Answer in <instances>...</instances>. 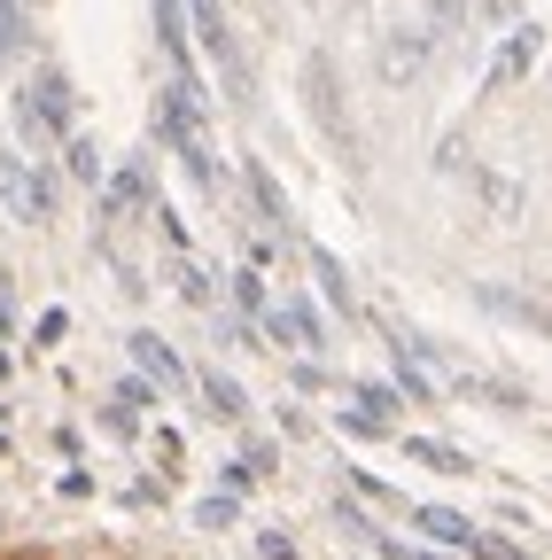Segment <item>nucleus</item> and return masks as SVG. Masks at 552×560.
<instances>
[{
	"label": "nucleus",
	"instance_id": "1",
	"mask_svg": "<svg viewBox=\"0 0 552 560\" xmlns=\"http://www.w3.org/2000/svg\"><path fill=\"white\" fill-rule=\"evenodd\" d=\"M187 24H195V47L219 62L226 94L249 102V62H242V39H234V9H226V0H187Z\"/></svg>",
	"mask_w": 552,
	"mask_h": 560
},
{
	"label": "nucleus",
	"instance_id": "2",
	"mask_svg": "<svg viewBox=\"0 0 552 560\" xmlns=\"http://www.w3.org/2000/svg\"><path fill=\"white\" fill-rule=\"evenodd\" d=\"M436 32L428 24H389L381 39H374V79L389 86V94H404V86H421L428 79V62H436Z\"/></svg>",
	"mask_w": 552,
	"mask_h": 560
},
{
	"label": "nucleus",
	"instance_id": "3",
	"mask_svg": "<svg viewBox=\"0 0 552 560\" xmlns=\"http://www.w3.org/2000/svg\"><path fill=\"white\" fill-rule=\"evenodd\" d=\"M55 172L47 164H32V156H16V149H0V202H9V219H24V226H47L55 219Z\"/></svg>",
	"mask_w": 552,
	"mask_h": 560
},
{
	"label": "nucleus",
	"instance_id": "4",
	"mask_svg": "<svg viewBox=\"0 0 552 560\" xmlns=\"http://www.w3.org/2000/svg\"><path fill=\"white\" fill-rule=\"evenodd\" d=\"M544 62V24H514V32H498V55H491V70H482V94H514L529 70Z\"/></svg>",
	"mask_w": 552,
	"mask_h": 560
},
{
	"label": "nucleus",
	"instance_id": "5",
	"mask_svg": "<svg viewBox=\"0 0 552 560\" xmlns=\"http://www.w3.org/2000/svg\"><path fill=\"white\" fill-rule=\"evenodd\" d=\"M304 109H312V125L334 140V149H351V140H359L351 117H342V86H334V62H327V55L304 62Z\"/></svg>",
	"mask_w": 552,
	"mask_h": 560
},
{
	"label": "nucleus",
	"instance_id": "6",
	"mask_svg": "<svg viewBox=\"0 0 552 560\" xmlns=\"http://www.w3.org/2000/svg\"><path fill=\"white\" fill-rule=\"evenodd\" d=\"M156 210V172H149V156H132V164H117L109 179H102V219L117 226V219H149Z\"/></svg>",
	"mask_w": 552,
	"mask_h": 560
},
{
	"label": "nucleus",
	"instance_id": "7",
	"mask_svg": "<svg viewBox=\"0 0 552 560\" xmlns=\"http://www.w3.org/2000/svg\"><path fill=\"white\" fill-rule=\"evenodd\" d=\"M125 350H132V366H141V374H149L156 389H172V397H179V389H195L187 359H179V350H172V342H164L156 327H132V335H125Z\"/></svg>",
	"mask_w": 552,
	"mask_h": 560
},
{
	"label": "nucleus",
	"instance_id": "8",
	"mask_svg": "<svg viewBox=\"0 0 552 560\" xmlns=\"http://www.w3.org/2000/svg\"><path fill=\"white\" fill-rule=\"evenodd\" d=\"M156 47L172 55V79H195V24H187V0H156Z\"/></svg>",
	"mask_w": 552,
	"mask_h": 560
},
{
	"label": "nucleus",
	"instance_id": "9",
	"mask_svg": "<svg viewBox=\"0 0 552 560\" xmlns=\"http://www.w3.org/2000/svg\"><path fill=\"white\" fill-rule=\"evenodd\" d=\"M242 187H249V202H257V219L272 226V234H296V210H289V195H281V179H272L257 156L242 164Z\"/></svg>",
	"mask_w": 552,
	"mask_h": 560
},
{
	"label": "nucleus",
	"instance_id": "10",
	"mask_svg": "<svg viewBox=\"0 0 552 560\" xmlns=\"http://www.w3.org/2000/svg\"><path fill=\"white\" fill-rule=\"evenodd\" d=\"M195 397H202V412H211V420H249V389H242L234 374H219V366L195 374Z\"/></svg>",
	"mask_w": 552,
	"mask_h": 560
},
{
	"label": "nucleus",
	"instance_id": "11",
	"mask_svg": "<svg viewBox=\"0 0 552 560\" xmlns=\"http://www.w3.org/2000/svg\"><path fill=\"white\" fill-rule=\"evenodd\" d=\"M412 529H421L428 545H444V552H467L474 545V522L451 514V506H412Z\"/></svg>",
	"mask_w": 552,
	"mask_h": 560
},
{
	"label": "nucleus",
	"instance_id": "12",
	"mask_svg": "<svg viewBox=\"0 0 552 560\" xmlns=\"http://www.w3.org/2000/svg\"><path fill=\"white\" fill-rule=\"evenodd\" d=\"M467 187H474V202L491 210V219H521V179H506V172H482V164H467Z\"/></svg>",
	"mask_w": 552,
	"mask_h": 560
},
{
	"label": "nucleus",
	"instance_id": "13",
	"mask_svg": "<svg viewBox=\"0 0 552 560\" xmlns=\"http://www.w3.org/2000/svg\"><path fill=\"white\" fill-rule=\"evenodd\" d=\"M404 459H412V467H428V475H451V482H459V475H482L459 444H436V436H404Z\"/></svg>",
	"mask_w": 552,
	"mask_h": 560
},
{
	"label": "nucleus",
	"instance_id": "14",
	"mask_svg": "<svg viewBox=\"0 0 552 560\" xmlns=\"http://www.w3.org/2000/svg\"><path fill=\"white\" fill-rule=\"evenodd\" d=\"M312 272H319V296H327L342 319H359V289H351V272H342L327 249H312Z\"/></svg>",
	"mask_w": 552,
	"mask_h": 560
},
{
	"label": "nucleus",
	"instance_id": "15",
	"mask_svg": "<svg viewBox=\"0 0 552 560\" xmlns=\"http://www.w3.org/2000/svg\"><path fill=\"white\" fill-rule=\"evenodd\" d=\"M62 172H71L79 187H94V195H102V179H109V172H102V149H94L86 132H71V140H62Z\"/></svg>",
	"mask_w": 552,
	"mask_h": 560
},
{
	"label": "nucleus",
	"instance_id": "16",
	"mask_svg": "<svg viewBox=\"0 0 552 560\" xmlns=\"http://www.w3.org/2000/svg\"><path fill=\"white\" fill-rule=\"evenodd\" d=\"M334 429H342V436H359V444H381V436H397V420H381V412H366V405L351 397V405L334 412Z\"/></svg>",
	"mask_w": 552,
	"mask_h": 560
},
{
	"label": "nucleus",
	"instance_id": "17",
	"mask_svg": "<svg viewBox=\"0 0 552 560\" xmlns=\"http://www.w3.org/2000/svg\"><path fill=\"white\" fill-rule=\"evenodd\" d=\"M242 522V499L234 490H211V499H195V529H234Z\"/></svg>",
	"mask_w": 552,
	"mask_h": 560
},
{
	"label": "nucleus",
	"instance_id": "18",
	"mask_svg": "<svg viewBox=\"0 0 552 560\" xmlns=\"http://www.w3.org/2000/svg\"><path fill=\"white\" fill-rule=\"evenodd\" d=\"M234 304H242V319H265V312H272L265 272H257V265H242V272H234Z\"/></svg>",
	"mask_w": 552,
	"mask_h": 560
},
{
	"label": "nucleus",
	"instance_id": "19",
	"mask_svg": "<svg viewBox=\"0 0 552 560\" xmlns=\"http://www.w3.org/2000/svg\"><path fill=\"white\" fill-rule=\"evenodd\" d=\"M351 397H359L366 412H381V420H397V405H404V389H397V382H351Z\"/></svg>",
	"mask_w": 552,
	"mask_h": 560
},
{
	"label": "nucleus",
	"instance_id": "20",
	"mask_svg": "<svg viewBox=\"0 0 552 560\" xmlns=\"http://www.w3.org/2000/svg\"><path fill=\"white\" fill-rule=\"evenodd\" d=\"M0 39H9L16 55L32 47V9H24V0H0Z\"/></svg>",
	"mask_w": 552,
	"mask_h": 560
},
{
	"label": "nucleus",
	"instance_id": "21",
	"mask_svg": "<svg viewBox=\"0 0 552 560\" xmlns=\"http://www.w3.org/2000/svg\"><path fill=\"white\" fill-rule=\"evenodd\" d=\"M62 335H71V312H62V304H47V312L32 319V350H55Z\"/></svg>",
	"mask_w": 552,
	"mask_h": 560
},
{
	"label": "nucleus",
	"instance_id": "22",
	"mask_svg": "<svg viewBox=\"0 0 552 560\" xmlns=\"http://www.w3.org/2000/svg\"><path fill=\"white\" fill-rule=\"evenodd\" d=\"M374 552H381V560H444V545H404V537H389V529H374Z\"/></svg>",
	"mask_w": 552,
	"mask_h": 560
},
{
	"label": "nucleus",
	"instance_id": "23",
	"mask_svg": "<svg viewBox=\"0 0 552 560\" xmlns=\"http://www.w3.org/2000/svg\"><path fill=\"white\" fill-rule=\"evenodd\" d=\"M102 429H109V436H141V405L109 397V405H102Z\"/></svg>",
	"mask_w": 552,
	"mask_h": 560
},
{
	"label": "nucleus",
	"instance_id": "24",
	"mask_svg": "<svg viewBox=\"0 0 552 560\" xmlns=\"http://www.w3.org/2000/svg\"><path fill=\"white\" fill-rule=\"evenodd\" d=\"M179 296H187V304H211V296H219V289H211V272H202L195 257H179Z\"/></svg>",
	"mask_w": 552,
	"mask_h": 560
},
{
	"label": "nucleus",
	"instance_id": "25",
	"mask_svg": "<svg viewBox=\"0 0 552 560\" xmlns=\"http://www.w3.org/2000/svg\"><path fill=\"white\" fill-rule=\"evenodd\" d=\"M467 560H529V552H521V545H506V537H482V529H474Z\"/></svg>",
	"mask_w": 552,
	"mask_h": 560
},
{
	"label": "nucleus",
	"instance_id": "26",
	"mask_svg": "<svg viewBox=\"0 0 552 560\" xmlns=\"http://www.w3.org/2000/svg\"><path fill=\"white\" fill-rule=\"evenodd\" d=\"M474 9H482V24H491V32H514V24H521V0H474Z\"/></svg>",
	"mask_w": 552,
	"mask_h": 560
},
{
	"label": "nucleus",
	"instance_id": "27",
	"mask_svg": "<svg viewBox=\"0 0 552 560\" xmlns=\"http://www.w3.org/2000/svg\"><path fill=\"white\" fill-rule=\"evenodd\" d=\"M257 482H265V475H257L249 459H226V467H219V490H234V499H242V490H257Z\"/></svg>",
	"mask_w": 552,
	"mask_h": 560
},
{
	"label": "nucleus",
	"instance_id": "28",
	"mask_svg": "<svg viewBox=\"0 0 552 560\" xmlns=\"http://www.w3.org/2000/svg\"><path fill=\"white\" fill-rule=\"evenodd\" d=\"M242 459H249L257 475H272V467H281V444H272V436H249V444H242Z\"/></svg>",
	"mask_w": 552,
	"mask_h": 560
},
{
	"label": "nucleus",
	"instance_id": "29",
	"mask_svg": "<svg viewBox=\"0 0 552 560\" xmlns=\"http://www.w3.org/2000/svg\"><path fill=\"white\" fill-rule=\"evenodd\" d=\"M257 560H296V537H281V529H257Z\"/></svg>",
	"mask_w": 552,
	"mask_h": 560
},
{
	"label": "nucleus",
	"instance_id": "30",
	"mask_svg": "<svg viewBox=\"0 0 552 560\" xmlns=\"http://www.w3.org/2000/svg\"><path fill=\"white\" fill-rule=\"evenodd\" d=\"M296 389H304V397H312V389H334V374H327L319 359H296Z\"/></svg>",
	"mask_w": 552,
	"mask_h": 560
},
{
	"label": "nucleus",
	"instance_id": "31",
	"mask_svg": "<svg viewBox=\"0 0 552 560\" xmlns=\"http://www.w3.org/2000/svg\"><path fill=\"white\" fill-rule=\"evenodd\" d=\"M351 482H359V499H374V506H397V490H389L381 475H351Z\"/></svg>",
	"mask_w": 552,
	"mask_h": 560
},
{
	"label": "nucleus",
	"instance_id": "32",
	"mask_svg": "<svg viewBox=\"0 0 552 560\" xmlns=\"http://www.w3.org/2000/svg\"><path fill=\"white\" fill-rule=\"evenodd\" d=\"M16 335V304H9V289H0V342Z\"/></svg>",
	"mask_w": 552,
	"mask_h": 560
},
{
	"label": "nucleus",
	"instance_id": "33",
	"mask_svg": "<svg viewBox=\"0 0 552 560\" xmlns=\"http://www.w3.org/2000/svg\"><path fill=\"white\" fill-rule=\"evenodd\" d=\"M0 560H47V552H32V545H16V552H0Z\"/></svg>",
	"mask_w": 552,
	"mask_h": 560
},
{
	"label": "nucleus",
	"instance_id": "34",
	"mask_svg": "<svg viewBox=\"0 0 552 560\" xmlns=\"http://www.w3.org/2000/svg\"><path fill=\"white\" fill-rule=\"evenodd\" d=\"M9 62H16V47H9V39H0V79H9Z\"/></svg>",
	"mask_w": 552,
	"mask_h": 560
},
{
	"label": "nucleus",
	"instance_id": "35",
	"mask_svg": "<svg viewBox=\"0 0 552 560\" xmlns=\"http://www.w3.org/2000/svg\"><path fill=\"white\" fill-rule=\"evenodd\" d=\"M24 9H47V0H24Z\"/></svg>",
	"mask_w": 552,
	"mask_h": 560
}]
</instances>
